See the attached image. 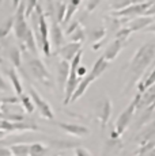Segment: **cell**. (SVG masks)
<instances>
[{"instance_id":"6da1fadb","label":"cell","mask_w":155,"mask_h":156,"mask_svg":"<svg viewBox=\"0 0 155 156\" xmlns=\"http://www.w3.org/2000/svg\"><path fill=\"white\" fill-rule=\"evenodd\" d=\"M154 57H155V45L153 42H147L142 45L136 50L135 56L132 57V60L129 62L131 71L135 75H140L150 65V62L153 61Z\"/></svg>"},{"instance_id":"7a4b0ae2","label":"cell","mask_w":155,"mask_h":156,"mask_svg":"<svg viewBox=\"0 0 155 156\" xmlns=\"http://www.w3.org/2000/svg\"><path fill=\"white\" fill-rule=\"evenodd\" d=\"M106 68H108V61H106V60L101 56L99 58L94 62V65H93V68H91L90 73L86 75V76L79 82V86H78L75 94L72 95V99H71V102H76L78 99H79V98L82 97L86 91H87V88L90 87L91 83L95 82V80H97L98 77L103 73V72H105Z\"/></svg>"},{"instance_id":"3957f363","label":"cell","mask_w":155,"mask_h":156,"mask_svg":"<svg viewBox=\"0 0 155 156\" xmlns=\"http://www.w3.org/2000/svg\"><path fill=\"white\" fill-rule=\"evenodd\" d=\"M140 95L138 92V95L135 97V99L131 102L129 105H128V107L124 110L123 113L118 115L117 121H116L114 124V129L112 130V134H110V139L112 140H117L121 137V134L125 132V129L128 128V125L131 124V121H132V115L133 113H135V110L138 109V105H139V101H140Z\"/></svg>"},{"instance_id":"277c9868","label":"cell","mask_w":155,"mask_h":156,"mask_svg":"<svg viewBox=\"0 0 155 156\" xmlns=\"http://www.w3.org/2000/svg\"><path fill=\"white\" fill-rule=\"evenodd\" d=\"M82 55L83 50H80L79 53L75 56V58L70 62L71 68H70V76H68L67 84H65V90H64V105L71 103V99H72V95L75 94L78 86H79V79H78V68H79L80 60H82Z\"/></svg>"},{"instance_id":"5b68a950","label":"cell","mask_w":155,"mask_h":156,"mask_svg":"<svg viewBox=\"0 0 155 156\" xmlns=\"http://www.w3.org/2000/svg\"><path fill=\"white\" fill-rule=\"evenodd\" d=\"M29 30H30V27H29L27 22H26V3H25V0H22L20 4L18 5V8L15 10V15H14V31H15V37L23 42Z\"/></svg>"},{"instance_id":"8992f818","label":"cell","mask_w":155,"mask_h":156,"mask_svg":"<svg viewBox=\"0 0 155 156\" xmlns=\"http://www.w3.org/2000/svg\"><path fill=\"white\" fill-rule=\"evenodd\" d=\"M29 67H30L33 75H34L41 83H44V84L48 87H53L52 76H50L49 71L46 69V67L44 65V62L41 61L38 57H34V58L29 60Z\"/></svg>"},{"instance_id":"52a82bcc","label":"cell","mask_w":155,"mask_h":156,"mask_svg":"<svg viewBox=\"0 0 155 156\" xmlns=\"http://www.w3.org/2000/svg\"><path fill=\"white\" fill-rule=\"evenodd\" d=\"M29 97L31 98L34 106L37 107V110L40 112V114L44 117V118L50 119V121L55 118V115H53V112H52V107L49 106V103H48V102L44 99V98L41 97V95L38 94V92L35 91L34 88H33V87L29 88Z\"/></svg>"},{"instance_id":"ba28073f","label":"cell","mask_w":155,"mask_h":156,"mask_svg":"<svg viewBox=\"0 0 155 156\" xmlns=\"http://www.w3.org/2000/svg\"><path fill=\"white\" fill-rule=\"evenodd\" d=\"M155 3V0H148V2L140 3V4H132L128 8H125L123 11H117V12H112L113 16L117 18H132V16H138V15H144L146 11L151 7Z\"/></svg>"},{"instance_id":"9c48e42d","label":"cell","mask_w":155,"mask_h":156,"mask_svg":"<svg viewBox=\"0 0 155 156\" xmlns=\"http://www.w3.org/2000/svg\"><path fill=\"white\" fill-rule=\"evenodd\" d=\"M40 44L42 46V50L45 53L46 57L50 56V41H49V29H48V25H46V18L44 12L41 11L40 12Z\"/></svg>"},{"instance_id":"30bf717a","label":"cell","mask_w":155,"mask_h":156,"mask_svg":"<svg viewBox=\"0 0 155 156\" xmlns=\"http://www.w3.org/2000/svg\"><path fill=\"white\" fill-rule=\"evenodd\" d=\"M128 42V38H116L112 44L106 48V50L103 52L102 57L106 60V61H113L116 57L118 56V53L121 52V49L125 46V44Z\"/></svg>"},{"instance_id":"8fae6325","label":"cell","mask_w":155,"mask_h":156,"mask_svg":"<svg viewBox=\"0 0 155 156\" xmlns=\"http://www.w3.org/2000/svg\"><path fill=\"white\" fill-rule=\"evenodd\" d=\"M35 125L26 124V122H11V121H0V130L4 133H11L16 130H37Z\"/></svg>"},{"instance_id":"7c38bea8","label":"cell","mask_w":155,"mask_h":156,"mask_svg":"<svg viewBox=\"0 0 155 156\" xmlns=\"http://www.w3.org/2000/svg\"><path fill=\"white\" fill-rule=\"evenodd\" d=\"M82 50V44L79 42H71L68 45H64V46H61L60 49L57 50L59 56L61 57V60H65V61L71 62L74 58H75V56L78 53Z\"/></svg>"},{"instance_id":"4fadbf2b","label":"cell","mask_w":155,"mask_h":156,"mask_svg":"<svg viewBox=\"0 0 155 156\" xmlns=\"http://www.w3.org/2000/svg\"><path fill=\"white\" fill-rule=\"evenodd\" d=\"M70 62L65 61V60H60L57 62V84H59V88L60 90H65V84H67V80H68V76H70Z\"/></svg>"},{"instance_id":"5bb4252c","label":"cell","mask_w":155,"mask_h":156,"mask_svg":"<svg viewBox=\"0 0 155 156\" xmlns=\"http://www.w3.org/2000/svg\"><path fill=\"white\" fill-rule=\"evenodd\" d=\"M57 125L60 126L64 132L70 134H74V136L82 137V136H87L90 133L88 128L83 126V125H78V124H65V122H57Z\"/></svg>"},{"instance_id":"9a60e30c","label":"cell","mask_w":155,"mask_h":156,"mask_svg":"<svg viewBox=\"0 0 155 156\" xmlns=\"http://www.w3.org/2000/svg\"><path fill=\"white\" fill-rule=\"evenodd\" d=\"M153 22H155L154 16H140V18H136V19H132L125 27H128L131 33H133V31H139V30L146 29Z\"/></svg>"},{"instance_id":"2e32d148","label":"cell","mask_w":155,"mask_h":156,"mask_svg":"<svg viewBox=\"0 0 155 156\" xmlns=\"http://www.w3.org/2000/svg\"><path fill=\"white\" fill-rule=\"evenodd\" d=\"M110 115H112V102L106 98L99 110V119H101V128L102 129L106 128V125H108V122L110 119Z\"/></svg>"},{"instance_id":"e0dca14e","label":"cell","mask_w":155,"mask_h":156,"mask_svg":"<svg viewBox=\"0 0 155 156\" xmlns=\"http://www.w3.org/2000/svg\"><path fill=\"white\" fill-rule=\"evenodd\" d=\"M154 101H155V84L148 87V88L140 95L138 109H140V107H146V106H151V105H154Z\"/></svg>"},{"instance_id":"ac0fdd59","label":"cell","mask_w":155,"mask_h":156,"mask_svg":"<svg viewBox=\"0 0 155 156\" xmlns=\"http://www.w3.org/2000/svg\"><path fill=\"white\" fill-rule=\"evenodd\" d=\"M148 2V0H113L110 3V8H112L113 12H117V11H123L125 8H128L132 4H140V3Z\"/></svg>"},{"instance_id":"d6986e66","label":"cell","mask_w":155,"mask_h":156,"mask_svg":"<svg viewBox=\"0 0 155 156\" xmlns=\"http://www.w3.org/2000/svg\"><path fill=\"white\" fill-rule=\"evenodd\" d=\"M50 37H52V41H53V44H55V46L60 49L64 35H63L61 27L59 26L57 22H53L52 23V27H50Z\"/></svg>"},{"instance_id":"ffe728a7","label":"cell","mask_w":155,"mask_h":156,"mask_svg":"<svg viewBox=\"0 0 155 156\" xmlns=\"http://www.w3.org/2000/svg\"><path fill=\"white\" fill-rule=\"evenodd\" d=\"M80 3H82V0H70V3L67 4V11H65L64 20H63L64 25H67V23L71 22V19H72L74 14L78 11V7H79Z\"/></svg>"},{"instance_id":"44dd1931","label":"cell","mask_w":155,"mask_h":156,"mask_svg":"<svg viewBox=\"0 0 155 156\" xmlns=\"http://www.w3.org/2000/svg\"><path fill=\"white\" fill-rule=\"evenodd\" d=\"M13 156H30V144H14L10 147Z\"/></svg>"},{"instance_id":"7402d4cb","label":"cell","mask_w":155,"mask_h":156,"mask_svg":"<svg viewBox=\"0 0 155 156\" xmlns=\"http://www.w3.org/2000/svg\"><path fill=\"white\" fill-rule=\"evenodd\" d=\"M8 76H10V80H11V83H13V87H14V90H15L16 95L18 97H20V95L23 94V87H22V83H20L16 71L14 69V68L13 69H10L8 71Z\"/></svg>"},{"instance_id":"603a6c76","label":"cell","mask_w":155,"mask_h":156,"mask_svg":"<svg viewBox=\"0 0 155 156\" xmlns=\"http://www.w3.org/2000/svg\"><path fill=\"white\" fill-rule=\"evenodd\" d=\"M23 42L25 45L27 46V49L30 50V52L34 55V57L38 56V49H37V44H35V40H34V34H33L31 30H29L27 35L25 37V40H23Z\"/></svg>"},{"instance_id":"cb8c5ba5","label":"cell","mask_w":155,"mask_h":156,"mask_svg":"<svg viewBox=\"0 0 155 156\" xmlns=\"http://www.w3.org/2000/svg\"><path fill=\"white\" fill-rule=\"evenodd\" d=\"M153 84H155V68L151 73H148V76L146 77L144 80H142V82L139 83V86H138L139 87V94H143L148 87H151Z\"/></svg>"},{"instance_id":"d4e9b609","label":"cell","mask_w":155,"mask_h":156,"mask_svg":"<svg viewBox=\"0 0 155 156\" xmlns=\"http://www.w3.org/2000/svg\"><path fill=\"white\" fill-rule=\"evenodd\" d=\"M46 154V148L42 145L41 143H33L30 144V156H45Z\"/></svg>"},{"instance_id":"484cf974","label":"cell","mask_w":155,"mask_h":156,"mask_svg":"<svg viewBox=\"0 0 155 156\" xmlns=\"http://www.w3.org/2000/svg\"><path fill=\"white\" fill-rule=\"evenodd\" d=\"M13 27H14V16H11V18H8L2 26H0V40L4 38V37H7V35L10 34V31H11Z\"/></svg>"},{"instance_id":"4316f807","label":"cell","mask_w":155,"mask_h":156,"mask_svg":"<svg viewBox=\"0 0 155 156\" xmlns=\"http://www.w3.org/2000/svg\"><path fill=\"white\" fill-rule=\"evenodd\" d=\"M10 60L16 68L20 67V64H22V53H20V50L18 48H13L10 50Z\"/></svg>"},{"instance_id":"83f0119b","label":"cell","mask_w":155,"mask_h":156,"mask_svg":"<svg viewBox=\"0 0 155 156\" xmlns=\"http://www.w3.org/2000/svg\"><path fill=\"white\" fill-rule=\"evenodd\" d=\"M18 98H19V102L22 103V106L25 107L26 112H27V113H33V112H34V103H33L31 98L29 97V95L22 94L20 97H18Z\"/></svg>"},{"instance_id":"f1b7e54d","label":"cell","mask_w":155,"mask_h":156,"mask_svg":"<svg viewBox=\"0 0 155 156\" xmlns=\"http://www.w3.org/2000/svg\"><path fill=\"white\" fill-rule=\"evenodd\" d=\"M70 38L72 40V42L82 44V41L85 40V30H83L82 26H79V27H76L74 30V31L70 34Z\"/></svg>"},{"instance_id":"f546056e","label":"cell","mask_w":155,"mask_h":156,"mask_svg":"<svg viewBox=\"0 0 155 156\" xmlns=\"http://www.w3.org/2000/svg\"><path fill=\"white\" fill-rule=\"evenodd\" d=\"M65 11H67V4L65 3L59 2L57 3V8H56V12H57V23H63L65 16Z\"/></svg>"},{"instance_id":"4dcf8cb0","label":"cell","mask_w":155,"mask_h":156,"mask_svg":"<svg viewBox=\"0 0 155 156\" xmlns=\"http://www.w3.org/2000/svg\"><path fill=\"white\" fill-rule=\"evenodd\" d=\"M25 3H26V18H29L31 16L35 7L38 5V0H25Z\"/></svg>"},{"instance_id":"1f68e13d","label":"cell","mask_w":155,"mask_h":156,"mask_svg":"<svg viewBox=\"0 0 155 156\" xmlns=\"http://www.w3.org/2000/svg\"><path fill=\"white\" fill-rule=\"evenodd\" d=\"M99 3H101V0H90V2L87 3V7H86V10H87L88 12H93L95 8L99 5Z\"/></svg>"},{"instance_id":"d6a6232c","label":"cell","mask_w":155,"mask_h":156,"mask_svg":"<svg viewBox=\"0 0 155 156\" xmlns=\"http://www.w3.org/2000/svg\"><path fill=\"white\" fill-rule=\"evenodd\" d=\"M75 155L76 156H91L90 151L86 148H83V147H76L75 148Z\"/></svg>"},{"instance_id":"836d02e7","label":"cell","mask_w":155,"mask_h":156,"mask_svg":"<svg viewBox=\"0 0 155 156\" xmlns=\"http://www.w3.org/2000/svg\"><path fill=\"white\" fill-rule=\"evenodd\" d=\"M103 35H105V29L101 27L99 30H97V31H95V35H93V40L97 41V40H99V38H102Z\"/></svg>"},{"instance_id":"e575fe53","label":"cell","mask_w":155,"mask_h":156,"mask_svg":"<svg viewBox=\"0 0 155 156\" xmlns=\"http://www.w3.org/2000/svg\"><path fill=\"white\" fill-rule=\"evenodd\" d=\"M79 26H80V25H79V22H72V25H71L70 27H68L67 30H65V33H67V34L70 35L71 33H72V31H74V30H75L76 27H79Z\"/></svg>"},{"instance_id":"d590c367","label":"cell","mask_w":155,"mask_h":156,"mask_svg":"<svg viewBox=\"0 0 155 156\" xmlns=\"http://www.w3.org/2000/svg\"><path fill=\"white\" fill-rule=\"evenodd\" d=\"M154 15H155V3L148 8L147 11H146V14L143 15V16H154Z\"/></svg>"},{"instance_id":"8d00e7d4","label":"cell","mask_w":155,"mask_h":156,"mask_svg":"<svg viewBox=\"0 0 155 156\" xmlns=\"http://www.w3.org/2000/svg\"><path fill=\"white\" fill-rule=\"evenodd\" d=\"M0 156H13L10 148H0Z\"/></svg>"},{"instance_id":"74e56055","label":"cell","mask_w":155,"mask_h":156,"mask_svg":"<svg viewBox=\"0 0 155 156\" xmlns=\"http://www.w3.org/2000/svg\"><path fill=\"white\" fill-rule=\"evenodd\" d=\"M0 90H8V86H7V83L4 82V79L2 77V75H0Z\"/></svg>"},{"instance_id":"f35d334b","label":"cell","mask_w":155,"mask_h":156,"mask_svg":"<svg viewBox=\"0 0 155 156\" xmlns=\"http://www.w3.org/2000/svg\"><path fill=\"white\" fill-rule=\"evenodd\" d=\"M144 30L146 31H148V33H155V22H153L150 26H147Z\"/></svg>"},{"instance_id":"ab89813d","label":"cell","mask_w":155,"mask_h":156,"mask_svg":"<svg viewBox=\"0 0 155 156\" xmlns=\"http://www.w3.org/2000/svg\"><path fill=\"white\" fill-rule=\"evenodd\" d=\"M20 2H22V0H13V7H14V10H16L18 5L20 4Z\"/></svg>"},{"instance_id":"60d3db41","label":"cell","mask_w":155,"mask_h":156,"mask_svg":"<svg viewBox=\"0 0 155 156\" xmlns=\"http://www.w3.org/2000/svg\"><path fill=\"white\" fill-rule=\"evenodd\" d=\"M144 156H155V148H153L150 152H148V154H146Z\"/></svg>"},{"instance_id":"b9f144b4","label":"cell","mask_w":155,"mask_h":156,"mask_svg":"<svg viewBox=\"0 0 155 156\" xmlns=\"http://www.w3.org/2000/svg\"><path fill=\"white\" fill-rule=\"evenodd\" d=\"M2 2H3V0H0V4H2Z\"/></svg>"}]
</instances>
